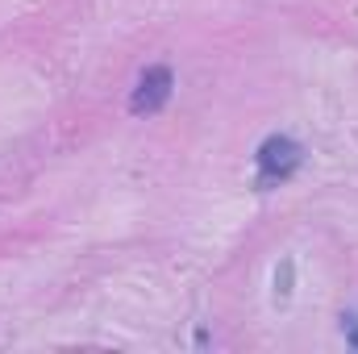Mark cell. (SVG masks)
Listing matches in <instances>:
<instances>
[{"instance_id": "1", "label": "cell", "mask_w": 358, "mask_h": 354, "mask_svg": "<svg viewBox=\"0 0 358 354\" xmlns=\"http://www.w3.org/2000/svg\"><path fill=\"white\" fill-rule=\"evenodd\" d=\"M300 163H304V150H300V142H296V138H287V134H271L267 142L255 150L259 187L267 192V187H279V183H287V179L300 171Z\"/></svg>"}, {"instance_id": "2", "label": "cell", "mask_w": 358, "mask_h": 354, "mask_svg": "<svg viewBox=\"0 0 358 354\" xmlns=\"http://www.w3.org/2000/svg\"><path fill=\"white\" fill-rule=\"evenodd\" d=\"M171 88H176L171 67H146L142 80H138V88H134V96H129V113H134V117L159 113V108L171 100Z\"/></svg>"}, {"instance_id": "3", "label": "cell", "mask_w": 358, "mask_h": 354, "mask_svg": "<svg viewBox=\"0 0 358 354\" xmlns=\"http://www.w3.org/2000/svg\"><path fill=\"white\" fill-rule=\"evenodd\" d=\"M275 296H279V300H287V296H292V263H287V259H283L279 271H275Z\"/></svg>"}, {"instance_id": "4", "label": "cell", "mask_w": 358, "mask_h": 354, "mask_svg": "<svg viewBox=\"0 0 358 354\" xmlns=\"http://www.w3.org/2000/svg\"><path fill=\"white\" fill-rule=\"evenodd\" d=\"M342 334H346V342L358 351V317L355 313H342Z\"/></svg>"}]
</instances>
